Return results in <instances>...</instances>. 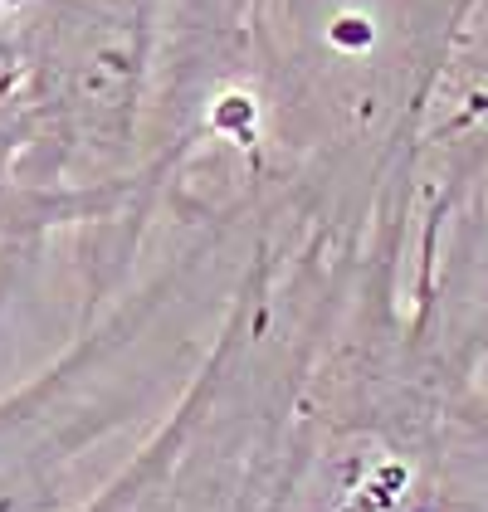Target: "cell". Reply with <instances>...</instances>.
Listing matches in <instances>:
<instances>
[{
    "instance_id": "cell-1",
    "label": "cell",
    "mask_w": 488,
    "mask_h": 512,
    "mask_svg": "<svg viewBox=\"0 0 488 512\" xmlns=\"http://www.w3.org/2000/svg\"><path fill=\"white\" fill-rule=\"evenodd\" d=\"M157 0H44L5 40L0 83L20 118V161L108 166L132 147L152 64Z\"/></svg>"
},
{
    "instance_id": "cell-2",
    "label": "cell",
    "mask_w": 488,
    "mask_h": 512,
    "mask_svg": "<svg viewBox=\"0 0 488 512\" xmlns=\"http://www.w3.org/2000/svg\"><path fill=\"white\" fill-rule=\"evenodd\" d=\"M430 142H488V0H464L425 93Z\"/></svg>"
},
{
    "instance_id": "cell-3",
    "label": "cell",
    "mask_w": 488,
    "mask_h": 512,
    "mask_svg": "<svg viewBox=\"0 0 488 512\" xmlns=\"http://www.w3.org/2000/svg\"><path fill=\"white\" fill-rule=\"evenodd\" d=\"M15 166H20V118H15V103H10V93L0 83V230H10L15 220H30V215L49 210V200L35 196L15 176Z\"/></svg>"
}]
</instances>
